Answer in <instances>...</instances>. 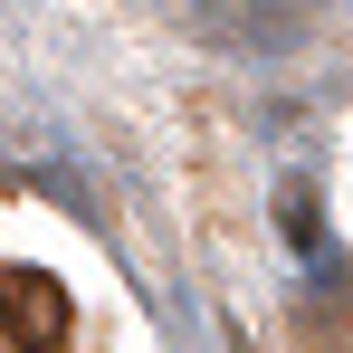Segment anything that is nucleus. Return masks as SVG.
<instances>
[{
    "label": "nucleus",
    "mask_w": 353,
    "mask_h": 353,
    "mask_svg": "<svg viewBox=\"0 0 353 353\" xmlns=\"http://www.w3.org/2000/svg\"><path fill=\"white\" fill-rule=\"evenodd\" d=\"M67 325H77V305L48 268H0V344L10 353H67Z\"/></svg>",
    "instance_id": "1"
}]
</instances>
